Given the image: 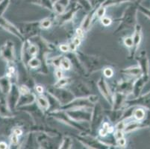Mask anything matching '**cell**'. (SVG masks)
Wrapping results in <instances>:
<instances>
[{
    "label": "cell",
    "instance_id": "1",
    "mask_svg": "<svg viewBox=\"0 0 150 149\" xmlns=\"http://www.w3.org/2000/svg\"><path fill=\"white\" fill-rule=\"evenodd\" d=\"M140 2L131 3L122 13V16L118 19L120 24L114 34L122 32L125 30L134 29L137 24V13H138V5Z\"/></svg>",
    "mask_w": 150,
    "mask_h": 149
},
{
    "label": "cell",
    "instance_id": "2",
    "mask_svg": "<svg viewBox=\"0 0 150 149\" xmlns=\"http://www.w3.org/2000/svg\"><path fill=\"white\" fill-rule=\"evenodd\" d=\"M74 53L82 64L87 74H92L100 69H103L105 66L104 60L98 56L91 55L79 50L75 52Z\"/></svg>",
    "mask_w": 150,
    "mask_h": 149
},
{
    "label": "cell",
    "instance_id": "3",
    "mask_svg": "<svg viewBox=\"0 0 150 149\" xmlns=\"http://www.w3.org/2000/svg\"><path fill=\"white\" fill-rule=\"evenodd\" d=\"M99 102V96L93 94L88 96L76 97L72 102L61 106L60 110H68L78 108H93L95 104Z\"/></svg>",
    "mask_w": 150,
    "mask_h": 149
},
{
    "label": "cell",
    "instance_id": "4",
    "mask_svg": "<svg viewBox=\"0 0 150 149\" xmlns=\"http://www.w3.org/2000/svg\"><path fill=\"white\" fill-rule=\"evenodd\" d=\"M49 116L54 119L56 121H61V123H64L65 125L74 128V129L79 131L81 133H91L90 129H87L85 127L82 125V123L76 121L75 120L72 119L67 114L65 110H55L53 111H50L48 113Z\"/></svg>",
    "mask_w": 150,
    "mask_h": 149
},
{
    "label": "cell",
    "instance_id": "5",
    "mask_svg": "<svg viewBox=\"0 0 150 149\" xmlns=\"http://www.w3.org/2000/svg\"><path fill=\"white\" fill-rule=\"evenodd\" d=\"M46 93L54 98L61 106L67 105L76 98V95L70 90L65 87H57L54 85L49 86L46 89Z\"/></svg>",
    "mask_w": 150,
    "mask_h": 149
},
{
    "label": "cell",
    "instance_id": "6",
    "mask_svg": "<svg viewBox=\"0 0 150 149\" xmlns=\"http://www.w3.org/2000/svg\"><path fill=\"white\" fill-rule=\"evenodd\" d=\"M81 133L82 134H79L76 137L78 141L84 145V147L93 149H108L110 148L111 146L105 142H102L96 136H93L91 133Z\"/></svg>",
    "mask_w": 150,
    "mask_h": 149
},
{
    "label": "cell",
    "instance_id": "7",
    "mask_svg": "<svg viewBox=\"0 0 150 149\" xmlns=\"http://www.w3.org/2000/svg\"><path fill=\"white\" fill-rule=\"evenodd\" d=\"M82 7L77 2H74L71 4L64 13L61 14H55L53 20L58 25H64L73 21L77 13L81 10Z\"/></svg>",
    "mask_w": 150,
    "mask_h": 149
},
{
    "label": "cell",
    "instance_id": "8",
    "mask_svg": "<svg viewBox=\"0 0 150 149\" xmlns=\"http://www.w3.org/2000/svg\"><path fill=\"white\" fill-rule=\"evenodd\" d=\"M105 110L99 102L95 104L93 107L92 117L90 121V132L91 134H94L97 130L99 131V127L102 125L103 118L105 116Z\"/></svg>",
    "mask_w": 150,
    "mask_h": 149
},
{
    "label": "cell",
    "instance_id": "9",
    "mask_svg": "<svg viewBox=\"0 0 150 149\" xmlns=\"http://www.w3.org/2000/svg\"><path fill=\"white\" fill-rule=\"evenodd\" d=\"M38 54V47L36 43L30 39H26L23 43L22 49V59L25 68L28 69V64L32 58L37 57Z\"/></svg>",
    "mask_w": 150,
    "mask_h": 149
},
{
    "label": "cell",
    "instance_id": "10",
    "mask_svg": "<svg viewBox=\"0 0 150 149\" xmlns=\"http://www.w3.org/2000/svg\"><path fill=\"white\" fill-rule=\"evenodd\" d=\"M93 108H78L65 110L72 119L79 122L90 123L92 117Z\"/></svg>",
    "mask_w": 150,
    "mask_h": 149
},
{
    "label": "cell",
    "instance_id": "11",
    "mask_svg": "<svg viewBox=\"0 0 150 149\" xmlns=\"http://www.w3.org/2000/svg\"><path fill=\"white\" fill-rule=\"evenodd\" d=\"M129 107H142L150 110V91L137 98L127 99L125 102V108Z\"/></svg>",
    "mask_w": 150,
    "mask_h": 149
},
{
    "label": "cell",
    "instance_id": "12",
    "mask_svg": "<svg viewBox=\"0 0 150 149\" xmlns=\"http://www.w3.org/2000/svg\"><path fill=\"white\" fill-rule=\"evenodd\" d=\"M142 37H143V32H142V26L139 23H137L134 28V33L132 35L133 38V46L132 49H129V59H132L134 58L137 54V49L140 46V43L142 41Z\"/></svg>",
    "mask_w": 150,
    "mask_h": 149
},
{
    "label": "cell",
    "instance_id": "13",
    "mask_svg": "<svg viewBox=\"0 0 150 149\" xmlns=\"http://www.w3.org/2000/svg\"><path fill=\"white\" fill-rule=\"evenodd\" d=\"M97 87L102 96L104 97L108 103L111 106L113 104V100H114V93L112 92L110 87H109L104 76L100 77L98 80Z\"/></svg>",
    "mask_w": 150,
    "mask_h": 149
},
{
    "label": "cell",
    "instance_id": "14",
    "mask_svg": "<svg viewBox=\"0 0 150 149\" xmlns=\"http://www.w3.org/2000/svg\"><path fill=\"white\" fill-rule=\"evenodd\" d=\"M135 60L138 63V66L141 69L142 76L145 77H150V64L149 60L146 51H141L138 56H135Z\"/></svg>",
    "mask_w": 150,
    "mask_h": 149
},
{
    "label": "cell",
    "instance_id": "15",
    "mask_svg": "<svg viewBox=\"0 0 150 149\" xmlns=\"http://www.w3.org/2000/svg\"><path fill=\"white\" fill-rule=\"evenodd\" d=\"M135 79L136 78H129L127 79L121 80L120 81L117 82V84L115 86V91L125 94L127 96H129V95H132L134 82Z\"/></svg>",
    "mask_w": 150,
    "mask_h": 149
},
{
    "label": "cell",
    "instance_id": "16",
    "mask_svg": "<svg viewBox=\"0 0 150 149\" xmlns=\"http://www.w3.org/2000/svg\"><path fill=\"white\" fill-rule=\"evenodd\" d=\"M149 80V78L145 77L144 76H141L140 77L137 78L134 82L133 90H132V95H134V98H137L141 95V92L144 86L147 84V82Z\"/></svg>",
    "mask_w": 150,
    "mask_h": 149
},
{
    "label": "cell",
    "instance_id": "17",
    "mask_svg": "<svg viewBox=\"0 0 150 149\" xmlns=\"http://www.w3.org/2000/svg\"><path fill=\"white\" fill-rule=\"evenodd\" d=\"M127 98L128 96L125 94L114 91V100H113V104L111 105V109L113 110L125 109V102L127 100Z\"/></svg>",
    "mask_w": 150,
    "mask_h": 149
},
{
    "label": "cell",
    "instance_id": "18",
    "mask_svg": "<svg viewBox=\"0 0 150 149\" xmlns=\"http://www.w3.org/2000/svg\"><path fill=\"white\" fill-rule=\"evenodd\" d=\"M96 9H92L91 11H90L88 13V14L84 16L83 20L81 21V24H80L79 28H81L84 33H86L87 31H89L92 24L94 23V15H95V11H96Z\"/></svg>",
    "mask_w": 150,
    "mask_h": 149
},
{
    "label": "cell",
    "instance_id": "19",
    "mask_svg": "<svg viewBox=\"0 0 150 149\" xmlns=\"http://www.w3.org/2000/svg\"><path fill=\"white\" fill-rule=\"evenodd\" d=\"M72 90H70L75 95L76 93H79L77 97H81V96H88V95H91V90L88 88V86H86L84 83H75V84H72Z\"/></svg>",
    "mask_w": 150,
    "mask_h": 149
},
{
    "label": "cell",
    "instance_id": "20",
    "mask_svg": "<svg viewBox=\"0 0 150 149\" xmlns=\"http://www.w3.org/2000/svg\"><path fill=\"white\" fill-rule=\"evenodd\" d=\"M121 74L123 76H125L128 78H137L142 76V71L138 65L134 66H130L128 68H124L120 71Z\"/></svg>",
    "mask_w": 150,
    "mask_h": 149
},
{
    "label": "cell",
    "instance_id": "21",
    "mask_svg": "<svg viewBox=\"0 0 150 149\" xmlns=\"http://www.w3.org/2000/svg\"><path fill=\"white\" fill-rule=\"evenodd\" d=\"M71 0H58L53 3V12L55 14L64 13L70 5Z\"/></svg>",
    "mask_w": 150,
    "mask_h": 149
},
{
    "label": "cell",
    "instance_id": "22",
    "mask_svg": "<svg viewBox=\"0 0 150 149\" xmlns=\"http://www.w3.org/2000/svg\"><path fill=\"white\" fill-rule=\"evenodd\" d=\"M36 103L38 107L41 109L43 111L48 112L50 110V102L48 97L44 94H37L36 95Z\"/></svg>",
    "mask_w": 150,
    "mask_h": 149
},
{
    "label": "cell",
    "instance_id": "23",
    "mask_svg": "<svg viewBox=\"0 0 150 149\" xmlns=\"http://www.w3.org/2000/svg\"><path fill=\"white\" fill-rule=\"evenodd\" d=\"M35 102H36V94L31 92L26 94H20L17 104H18V105H20V106L25 107L32 105Z\"/></svg>",
    "mask_w": 150,
    "mask_h": 149
},
{
    "label": "cell",
    "instance_id": "24",
    "mask_svg": "<svg viewBox=\"0 0 150 149\" xmlns=\"http://www.w3.org/2000/svg\"><path fill=\"white\" fill-rule=\"evenodd\" d=\"M147 110H148L142 107H134L132 113V118L139 121H144L147 116Z\"/></svg>",
    "mask_w": 150,
    "mask_h": 149
},
{
    "label": "cell",
    "instance_id": "25",
    "mask_svg": "<svg viewBox=\"0 0 150 149\" xmlns=\"http://www.w3.org/2000/svg\"><path fill=\"white\" fill-rule=\"evenodd\" d=\"M72 67H73V65H72V62H71L69 57L64 55H60L58 68L61 69L62 70L68 71ZM58 68H56V69H58Z\"/></svg>",
    "mask_w": 150,
    "mask_h": 149
},
{
    "label": "cell",
    "instance_id": "26",
    "mask_svg": "<svg viewBox=\"0 0 150 149\" xmlns=\"http://www.w3.org/2000/svg\"><path fill=\"white\" fill-rule=\"evenodd\" d=\"M114 128L111 127L108 121H105L102 124L101 128L99 129V134L100 137H106L108 134L114 133Z\"/></svg>",
    "mask_w": 150,
    "mask_h": 149
},
{
    "label": "cell",
    "instance_id": "27",
    "mask_svg": "<svg viewBox=\"0 0 150 149\" xmlns=\"http://www.w3.org/2000/svg\"><path fill=\"white\" fill-rule=\"evenodd\" d=\"M144 0H105V2L103 3L102 6L110 7L114 6V5H120L123 3H133V2H144Z\"/></svg>",
    "mask_w": 150,
    "mask_h": 149
},
{
    "label": "cell",
    "instance_id": "28",
    "mask_svg": "<svg viewBox=\"0 0 150 149\" xmlns=\"http://www.w3.org/2000/svg\"><path fill=\"white\" fill-rule=\"evenodd\" d=\"M31 3L40 6L53 12V3L52 0H29Z\"/></svg>",
    "mask_w": 150,
    "mask_h": 149
},
{
    "label": "cell",
    "instance_id": "29",
    "mask_svg": "<svg viewBox=\"0 0 150 149\" xmlns=\"http://www.w3.org/2000/svg\"><path fill=\"white\" fill-rule=\"evenodd\" d=\"M73 144V138L69 136H64L61 139V143L59 145L58 148L69 149L72 148Z\"/></svg>",
    "mask_w": 150,
    "mask_h": 149
},
{
    "label": "cell",
    "instance_id": "30",
    "mask_svg": "<svg viewBox=\"0 0 150 149\" xmlns=\"http://www.w3.org/2000/svg\"><path fill=\"white\" fill-rule=\"evenodd\" d=\"M41 61H40V58L38 57H35L34 58H32L28 64V68L31 69H36V70H38V72H39V71L41 69Z\"/></svg>",
    "mask_w": 150,
    "mask_h": 149
},
{
    "label": "cell",
    "instance_id": "31",
    "mask_svg": "<svg viewBox=\"0 0 150 149\" xmlns=\"http://www.w3.org/2000/svg\"><path fill=\"white\" fill-rule=\"evenodd\" d=\"M72 81H73V79L71 78L63 77L61 78L58 79V81L53 85L57 87H65L69 85Z\"/></svg>",
    "mask_w": 150,
    "mask_h": 149
},
{
    "label": "cell",
    "instance_id": "32",
    "mask_svg": "<svg viewBox=\"0 0 150 149\" xmlns=\"http://www.w3.org/2000/svg\"><path fill=\"white\" fill-rule=\"evenodd\" d=\"M53 19L51 17H46L43 20H40V26L41 29H49L52 27L53 24Z\"/></svg>",
    "mask_w": 150,
    "mask_h": 149
},
{
    "label": "cell",
    "instance_id": "33",
    "mask_svg": "<svg viewBox=\"0 0 150 149\" xmlns=\"http://www.w3.org/2000/svg\"><path fill=\"white\" fill-rule=\"evenodd\" d=\"M74 1L79 4L82 7V8H84L88 12L92 10V8H91V5H90L88 0H74Z\"/></svg>",
    "mask_w": 150,
    "mask_h": 149
},
{
    "label": "cell",
    "instance_id": "34",
    "mask_svg": "<svg viewBox=\"0 0 150 149\" xmlns=\"http://www.w3.org/2000/svg\"><path fill=\"white\" fill-rule=\"evenodd\" d=\"M92 9H97L99 7L102 6L105 0H88Z\"/></svg>",
    "mask_w": 150,
    "mask_h": 149
},
{
    "label": "cell",
    "instance_id": "35",
    "mask_svg": "<svg viewBox=\"0 0 150 149\" xmlns=\"http://www.w3.org/2000/svg\"><path fill=\"white\" fill-rule=\"evenodd\" d=\"M102 72H103V76L107 78H110L114 76V70L112 68L109 66H105L102 69Z\"/></svg>",
    "mask_w": 150,
    "mask_h": 149
},
{
    "label": "cell",
    "instance_id": "36",
    "mask_svg": "<svg viewBox=\"0 0 150 149\" xmlns=\"http://www.w3.org/2000/svg\"><path fill=\"white\" fill-rule=\"evenodd\" d=\"M138 11H140V13L145 15L147 18H149L150 20V9H149L146 7L141 5V3L139 4L138 5Z\"/></svg>",
    "mask_w": 150,
    "mask_h": 149
},
{
    "label": "cell",
    "instance_id": "37",
    "mask_svg": "<svg viewBox=\"0 0 150 149\" xmlns=\"http://www.w3.org/2000/svg\"><path fill=\"white\" fill-rule=\"evenodd\" d=\"M123 44L125 45L127 48H129V49H132V46H133V38L132 36L131 37H126L123 39Z\"/></svg>",
    "mask_w": 150,
    "mask_h": 149
},
{
    "label": "cell",
    "instance_id": "38",
    "mask_svg": "<svg viewBox=\"0 0 150 149\" xmlns=\"http://www.w3.org/2000/svg\"><path fill=\"white\" fill-rule=\"evenodd\" d=\"M100 22L101 23H102V25H104V26L107 27V26H109L111 23H112V20L110 18V17H108V16H104L103 17H102V18L100 19Z\"/></svg>",
    "mask_w": 150,
    "mask_h": 149
},
{
    "label": "cell",
    "instance_id": "39",
    "mask_svg": "<svg viewBox=\"0 0 150 149\" xmlns=\"http://www.w3.org/2000/svg\"><path fill=\"white\" fill-rule=\"evenodd\" d=\"M125 145H126V139L124 137L120 138L115 141V146H117V147H125Z\"/></svg>",
    "mask_w": 150,
    "mask_h": 149
},
{
    "label": "cell",
    "instance_id": "40",
    "mask_svg": "<svg viewBox=\"0 0 150 149\" xmlns=\"http://www.w3.org/2000/svg\"><path fill=\"white\" fill-rule=\"evenodd\" d=\"M35 90L37 94H43L44 93V88L43 86L40 85V84H36L35 87Z\"/></svg>",
    "mask_w": 150,
    "mask_h": 149
},
{
    "label": "cell",
    "instance_id": "41",
    "mask_svg": "<svg viewBox=\"0 0 150 149\" xmlns=\"http://www.w3.org/2000/svg\"><path fill=\"white\" fill-rule=\"evenodd\" d=\"M11 142L13 145H17L19 143V136H17V134L13 133L11 136Z\"/></svg>",
    "mask_w": 150,
    "mask_h": 149
},
{
    "label": "cell",
    "instance_id": "42",
    "mask_svg": "<svg viewBox=\"0 0 150 149\" xmlns=\"http://www.w3.org/2000/svg\"><path fill=\"white\" fill-rule=\"evenodd\" d=\"M59 49L62 52H69V47L68 44H61L60 46Z\"/></svg>",
    "mask_w": 150,
    "mask_h": 149
},
{
    "label": "cell",
    "instance_id": "43",
    "mask_svg": "<svg viewBox=\"0 0 150 149\" xmlns=\"http://www.w3.org/2000/svg\"><path fill=\"white\" fill-rule=\"evenodd\" d=\"M54 74H55V77L57 78V79H60L64 77V76H63V70L61 69H59V68L55 69Z\"/></svg>",
    "mask_w": 150,
    "mask_h": 149
},
{
    "label": "cell",
    "instance_id": "44",
    "mask_svg": "<svg viewBox=\"0 0 150 149\" xmlns=\"http://www.w3.org/2000/svg\"><path fill=\"white\" fill-rule=\"evenodd\" d=\"M13 133H15V134H17V136H21L23 134V131L20 128H16V129L13 130Z\"/></svg>",
    "mask_w": 150,
    "mask_h": 149
},
{
    "label": "cell",
    "instance_id": "45",
    "mask_svg": "<svg viewBox=\"0 0 150 149\" xmlns=\"http://www.w3.org/2000/svg\"><path fill=\"white\" fill-rule=\"evenodd\" d=\"M8 145H7L6 143H0V148H7Z\"/></svg>",
    "mask_w": 150,
    "mask_h": 149
},
{
    "label": "cell",
    "instance_id": "46",
    "mask_svg": "<svg viewBox=\"0 0 150 149\" xmlns=\"http://www.w3.org/2000/svg\"><path fill=\"white\" fill-rule=\"evenodd\" d=\"M56 1H58V0H52V3H54V2H55Z\"/></svg>",
    "mask_w": 150,
    "mask_h": 149
}]
</instances>
